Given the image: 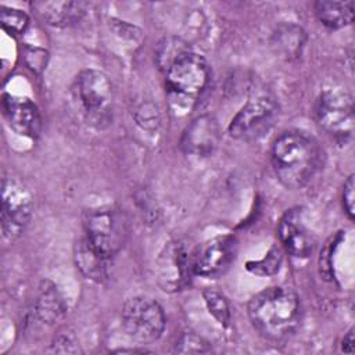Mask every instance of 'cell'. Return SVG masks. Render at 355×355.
Segmentation results:
<instances>
[{"label": "cell", "instance_id": "6da1fadb", "mask_svg": "<svg viewBox=\"0 0 355 355\" xmlns=\"http://www.w3.org/2000/svg\"><path fill=\"white\" fill-rule=\"evenodd\" d=\"M247 309L254 329L270 341L290 338L302 320L300 297L286 286H273L259 291L250 300Z\"/></svg>", "mask_w": 355, "mask_h": 355}, {"label": "cell", "instance_id": "7a4b0ae2", "mask_svg": "<svg viewBox=\"0 0 355 355\" xmlns=\"http://www.w3.org/2000/svg\"><path fill=\"white\" fill-rule=\"evenodd\" d=\"M270 161L277 180L290 190L304 187L320 165V148L308 135L298 130L282 133L272 144Z\"/></svg>", "mask_w": 355, "mask_h": 355}, {"label": "cell", "instance_id": "3957f363", "mask_svg": "<svg viewBox=\"0 0 355 355\" xmlns=\"http://www.w3.org/2000/svg\"><path fill=\"white\" fill-rule=\"evenodd\" d=\"M209 67L207 61L187 51L165 71V86L171 104L176 108H191L204 93L209 82Z\"/></svg>", "mask_w": 355, "mask_h": 355}, {"label": "cell", "instance_id": "277c9868", "mask_svg": "<svg viewBox=\"0 0 355 355\" xmlns=\"http://www.w3.org/2000/svg\"><path fill=\"white\" fill-rule=\"evenodd\" d=\"M73 92L87 123L97 129L110 125L112 119L114 89L105 73L97 69L82 71L76 76Z\"/></svg>", "mask_w": 355, "mask_h": 355}, {"label": "cell", "instance_id": "5b68a950", "mask_svg": "<svg viewBox=\"0 0 355 355\" xmlns=\"http://www.w3.org/2000/svg\"><path fill=\"white\" fill-rule=\"evenodd\" d=\"M83 226L89 243L108 259L122 250L128 239L126 215L114 205L90 209L83 219Z\"/></svg>", "mask_w": 355, "mask_h": 355}, {"label": "cell", "instance_id": "8992f818", "mask_svg": "<svg viewBox=\"0 0 355 355\" xmlns=\"http://www.w3.org/2000/svg\"><path fill=\"white\" fill-rule=\"evenodd\" d=\"M121 318L125 333L141 344L158 340L165 329V315L161 305L148 297L129 298L123 304Z\"/></svg>", "mask_w": 355, "mask_h": 355}, {"label": "cell", "instance_id": "52a82bcc", "mask_svg": "<svg viewBox=\"0 0 355 355\" xmlns=\"http://www.w3.org/2000/svg\"><path fill=\"white\" fill-rule=\"evenodd\" d=\"M315 118L319 126L330 136L341 140L351 137L354 128L351 94L340 87L324 89L316 100Z\"/></svg>", "mask_w": 355, "mask_h": 355}, {"label": "cell", "instance_id": "ba28073f", "mask_svg": "<svg viewBox=\"0 0 355 355\" xmlns=\"http://www.w3.org/2000/svg\"><path fill=\"white\" fill-rule=\"evenodd\" d=\"M33 209L29 190L15 178L1 180V233L7 241L17 240L31 220Z\"/></svg>", "mask_w": 355, "mask_h": 355}, {"label": "cell", "instance_id": "9c48e42d", "mask_svg": "<svg viewBox=\"0 0 355 355\" xmlns=\"http://www.w3.org/2000/svg\"><path fill=\"white\" fill-rule=\"evenodd\" d=\"M277 116L276 103L266 96L248 100L233 116L229 125V135L240 140H252L262 136L273 125Z\"/></svg>", "mask_w": 355, "mask_h": 355}, {"label": "cell", "instance_id": "30bf717a", "mask_svg": "<svg viewBox=\"0 0 355 355\" xmlns=\"http://www.w3.org/2000/svg\"><path fill=\"white\" fill-rule=\"evenodd\" d=\"M237 241L233 236H218L201 244L193 254V273L216 279L233 263Z\"/></svg>", "mask_w": 355, "mask_h": 355}, {"label": "cell", "instance_id": "8fae6325", "mask_svg": "<svg viewBox=\"0 0 355 355\" xmlns=\"http://www.w3.org/2000/svg\"><path fill=\"white\" fill-rule=\"evenodd\" d=\"M159 283L166 291L183 288L193 272V255L182 243H169L158 259Z\"/></svg>", "mask_w": 355, "mask_h": 355}, {"label": "cell", "instance_id": "7c38bea8", "mask_svg": "<svg viewBox=\"0 0 355 355\" xmlns=\"http://www.w3.org/2000/svg\"><path fill=\"white\" fill-rule=\"evenodd\" d=\"M4 116L10 128L21 136L35 139L42 130V118L37 107L26 97L4 94Z\"/></svg>", "mask_w": 355, "mask_h": 355}, {"label": "cell", "instance_id": "4fadbf2b", "mask_svg": "<svg viewBox=\"0 0 355 355\" xmlns=\"http://www.w3.org/2000/svg\"><path fill=\"white\" fill-rule=\"evenodd\" d=\"M219 128L212 116L201 115L184 129L180 147L184 153L196 157L211 155L219 144Z\"/></svg>", "mask_w": 355, "mask_h": 355}, {"label": "cell", "instance_id": "5bb4252c", "mask_svg": "<svg viewBox=\"0 0 355 355\" xmlns=\"http://www.w3.org/2000/svg\"><path fill=\"white\" fill-rule=\"evenodd\" d=\"M277 234L286 251L293 257L306 258L311 255L313 243L302 222V211L300 208H293L283 215L277 226Z\"/></svg>", "mask_w": 355, "mask_h": 355}, {"label": "cell", "instance_id": "9a60e30c", "mask_svg": "<svg viewBox=\"0 0 355 355\" xmlns=\"http://www.w3.org/2000/svg\"><path fill=\"white\" fill-rule=\"evenodd\" d=\"M32 7L47 24L58 28L79 22L86 10L82 1H35Z\"/></svg>", "mask_w": 355, "mask_h": 355}, {"label": "cell", "instance_id": "2e32d148", "mask_svg": "<svg viewBox=\"0 0 355 355\" xmlns=\"http://www.w3.org/2000/svg\"><path fill=\"white\" fill-rule=\"evenodd\" d=\"M35 312L46 324H54L65 316L67 304L54 283L49 280L40 283L35 301Z\"/></svg>", "mask_w": 355, "mask_h": 355}, {"label": "cell", "instance_id": "e0dca14e", "mask_svg": "<svg viewBox=\"0 0 355 355\" xmlns=\"http://www.w3.org/2000/svg\"><path fill=\"white\" fill-rule=\"evenodd\" d=\"M306 43L305 31L295 24H282L272 33V47L279 57L293 61L301 57Z\"/></svg>", "mask_w": 355, "mask_h": 355}, {"label": "cell", "instance_id": "ac0fdd59", "mask_svg": "<svg viewBox=\"0 0 355 355\" xmlns=\"http://www.w3.org/2000/svg\"><path fill=\"white\" fill-rule=\"evenodd\" d=\"M75 263L76 268L90 280L104 282L108 277V262L111 259L100 254L85 237L75 245Z\"/></svg>", "mask_w": 355, "mask_h": 355}, {"label": "cell", "instance_id": "d6986e66", "mask_svg": "<svg viewBox=\"0 0 355 355\" xmlns=\"http://www.w3.org/2000/svg\"><path fill=\"white\" fill-rule=\"evenodd\" d=\"M315 14L318 19L330 29H340L354 19V1H333V0H319L313 4Z\"/></svg>", "mask_w": 355, "mask_h": 355}, {"label": "cell", "instance_id": "ffe728a7", "mask_svg": "<svg viewBox=\"0 0 355 355\" xmlns=\"http://www.w3.org/2000/svg\"><path fill=\"white\" fill-rule=\"evenodd\" d=\"M190 51L186 42L179 37H166L164 39L157 49V62L159 68L165 72L179 57Z\"/></svg>", "mask_w": 355, "mask_h": 355}, {"label": "cell", "instance_id": "44dd1931", "mask_svg": "<svg viewBox=\"0 0 355 355\" xmlns=\"http://www.w3.org/2000/svg\"><path fill=\"white\" fill-rule=\"evenodd\" d=\"M204 295V301L207 304V308L209 311V313L225 327H227L230 324V306L227 300L218 291L207 288L202 293Z\"/></svg>", "mask_w": 355, "mask_h": 355}, {"label": "cell", "instance_id": "7402d4cb", "mask_svg": "<svg viewBox=\"0 0 355 355\" xmlns=\"http://www.w3.org/2000/svg\"><path fill=\"white\" fill-rule=\"evenodd\" d=\"M0 24L10 33L21 35L26 31V28L29 25V17L18 8L1 7L0 8Z\"/></svg>", "mask_w": 355, "mask_h": 355}, {"label": "cell", "instance_id": "603a6c76", "mask_svg": "<svg viewBox=\"0 0 355 355\" xmlns=\"http://www.w3.org/2000/svg\"><path fill=\"white\" fill-rule=\"evenodd\" d=\"M282 263V255L277 248H272L265 258L255 262H248L247 269L255 275H273L279 270Z\"/></svg>", "mask_w": 355, "mask_h": 355}, {"label": "cell", "instance_id": "cb8c5ba5", "mask_svg": "<svg viewBox=\"0 0 355 355\" xmlns=\"http://www.w3.org/2000/svg\"><path fill=\"white\" fill-rule=\"evenodd\" d=\"M209 351L208 343L204 341L200 336L193 331H186L180 336L176 343V352L182 354H196V352H207Z\"/></svg>", "mask_w": 355, "mask_h": 355}, {"label": "cell", "instance_id": "d4e9b609", "mask_svg": "<svg viewBox=\"0 0 355 355\" xmlns=\"http://www.w3.org/2000/svg\"><path fill=\"white\" fill-rule=\"evenodd\" d=\"M136 121L146 129H154L158 126V111L153 104H141L136 111Z\"/></svg>", "mask_w": 355, "mask_h": 355}, {"label": "cell", "instance_id": "484cf974", "mask_svg": "<svg viewBox=\"0 0 355 355\" xmlns=\"http://www.w3.org/2000/svg\"><path fill=\"white\" fill-rule=\"evenodd\" d=\"M79 351L80 349L78 343L69 334L57 336L50 348V352H57V354H76Z\"/></svg>", "mask_w": 355, "mask_h": 355}, {"label": "cell", "instance_id": "4316f807", "mask_svg": "<svg viewBox=\"0 0 355 355\" xmlns=\"http://www.w3.org/2000/svg\"><path fill=\"white\" fill-rule=\"evenodd\" d=\"M343 205L345 208L349 219H354L355 215V180L354 175H349L343 187Z\"/></svg>", "mask_w": 355, "mask_h": 355}, {"label": "cell", "instance_id": "83f0119b", "mask_svg": "<svg viewBox=\"0 0 355 355\" xmlns=\"http://www.w3.org/2000/svg\"><path fill=\"white\" fill-rule=\"evenodd\" d=\"M354 344H355V340H354V329H349V331L344 336L341 348H343L344 352L352 354V352H354Z\"/></svg>", "mask_w": 355, "mask_h": 355}]
</instances>
